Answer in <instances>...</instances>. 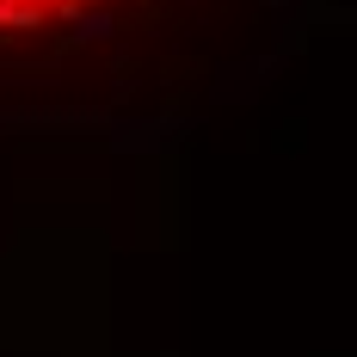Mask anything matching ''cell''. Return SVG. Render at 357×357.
<instances>
[{
    "mask_svg": "<svg viewBox=\"0 0 357 357\" xmlns=\"http://www.w3.org/2000/svg\"><path fill=\"white\" fill-rule=\"evenodd\" d=\"M210 0H0V99H111Z\"/></svg>",
    "mask_w": 357,
    "mask_h": 357,
    "instance_id": "1",
    "label": "cell"
}]
</instances>
